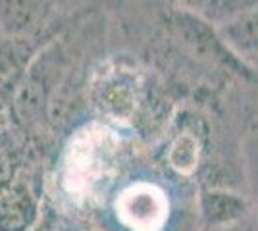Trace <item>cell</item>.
Returning <instances> with one entry per match:
<instances>
[{"label":"cell","instance_id":"3","mask_svg":"<svg viewBox=\"0 0 258 231\" xmlns=\"http://www.w3.org/2000/svg\"><path fill=\"white\" fill-rule=\"evenodd\" d=\"M226 35L239 52L258 54V10L239 16L226 27Z\"/></svg>","mask_w":258,"mask_h":231},{"label":"cell","instance_id":"1","mask_svg":"<svg viewBox=\"0 0 258 231\" xmlns=\"http://www.w3.org/2000/svg\"><path fill=\"white\" fill-rule=\"evenodd\" d=\"M116 156V137L110 129L89 125L77 133L64 158V187L72 197L93 195L110 179Z\"/></svg>","mask_w":258,"mask_h":231},{"label":"cell","instance_id":"2","mask_svg":"<svg viewBox=\"0 0 258 231\" xmlns=\"http://www.w3.org/2000/svg\"><path fill=\"white\" fill-rule=\"evenodd\" d=\"M118 220L131 231H160L168 220V198L151 183H133L116 200Z\"/></svg>","mask_w":258,"mask_h":231},{"label":"cell","instance_id":"4","mask_svg":"<svg viewBox=\"0 0 258 231\" xmlns=\"http://www.w3.org/2000/svg\"><path fill=\"white\" fill-rule=\"evenodd\" d=\"M197 160H199V143H197L195 137L185 133L173 143L172 150H170V164L177 172L189 174L195 170Z\"/></svg>","mask_w":258,"mask_h":231}]
</instances>
